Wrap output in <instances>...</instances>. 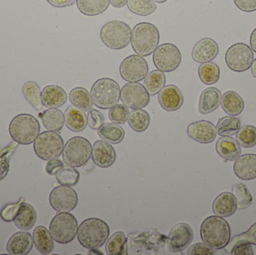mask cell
Returning <instances> with one entry per match:
<instances>
[{
  "instance_id": "6da1fadb",
  "label": "cell",
  "mask_w": 256,
  "mask_h": 255,
  "mask_svg": "<svg viewBox=\"0 0 256 255\" xmlns=\"http://www.w3.org/2000/svg\"><path fill=\"white\" fill-rule=\"evenodd\" d=\"M200 235L203 243L214 250L225 248L231 241L230 225L218 216L208 217L203 221Z\"/></svg>"
},
{
  "instance_id": "7a4b0ae2",
  "label": "cell",
  "mask_w": 256,
  "mask_h": 255,
  "mask_svg": "<svg viewBox=\"0 0 256 255\" xmlns=\"http://www.w3.org/2000/svg\"><path fill=\"white\" fill-rule=\"evenodd\" d=\"M76 235L78 241L84 248L96 250L104 245L108 241L109 226L100 219H87L78 227Z\"/></svg>"
},
{
  "instance_id": "3957f363",
  "label": "cell",
  "mask_w": 256,
  "mask_h": 255,
  "mask_svg": "<svg viewBox=\"0 0 256 255\" xmlns=\"http://www.w3.org/2000/svg\"><path fill=\"white\" fill-rule=\"evenodd\" d=\"M159 42V30L150 22H140L131 31V46L134 52L140 56L152 55L158 48Z\"/></svg>"
},
{
  "instance_id": "277c9868",
  "label": "cell",
  "mask_w": 256,
  "mask_h": 255,
  "mask_svg": "<svg viewBox=\"0 0 256 255\" xmlns=\"http://www.w3.org/2000/svg\"><path fill=\"white\" fill-rule=\"evenodd\" d=\"M38 121L30 114H20L9 124V133L14 141L20 145H27L34 142L40 133Z\"/></svg>"
},
{
  "instance_id": "5b68a950",
  "label": "cell",
  "mask_w": 256,
  "mask_h": 255,
  "mask_svg": "<svg viewBox=\"0 0 256 255\" xmlns=\"http://www.w3.org/2000/svg\"><path fill=\"white\" fill-rule=\"evenodd\" d=\"M90 94L94 106L99 109H109L120 101L121 89L114 79L102 78L93 84Z\"/></svg>"
},
{
  "instance_id": "8992f818",
  "label": "cell",
  "mask_w": 256,
  "mask_h": 255,
  "mask_svg": "<svg viewBox=\"0 0 256 255\" xmlns=\"http://www.w3.org/2000/svg\"><path fill=\"white\" fill-rule=\"evenodd\" d=\"M131 31L130 27L126 22L112 20L102 27L100 38L108 47L120 50L124 49L129 44Z\"/></svg>"
},
{
  "instance_id": "52a82bcc",
  "label": "cell",
  "mask_w": 256,
  "mask_h": 255,
  "mask_svg": "<svg viewBox=\"0 0 256 255\" xmlns=\"http://www.w3.org/2000/svg\"><path fill=\"white\" fill-rule=\"evenodd\" d=\"M92 147L86 138L75 136L68 141L63 149V161L72 167H81L91 158Z\"/></svg>"
},
{
  "instance_id": "ba28073f",
  "label": "cell",
  "mask_w": 256,
  "mask_h": 255,
  "mask_svg": "<svg viewBox=\"0 0 256 255\" xmlns=\"http://www.w3.org/2000/svg\"><path fill=\"white\" fill-rule=\"evenodd\" d=\"M78 230L76 219L69 213H58L50 224V233L52 239L60 244L72 242L76 236Z\"/></svg>"
},
{
  "instance_id": "9c48e42d",
  "label": "cell",
  "mask_w": 256,
  "mask_h": 255,
  "mask_svg": "<svg viewBox=\"0 0 256 255\" xmlns=\"http://www.w3.org/2000/svg\"><path fill=\"white\" fill-rule=\"evenodd\" d=\"M64 142L60 134L54 131H46L39 134L34 141L36 155L43 160L58 159L62 154Z\"/></svg>"
},
{
  "instance_id": "30bf717a",
  "label": "cell",
  "mask_w": 256,
  "mask_h": 255,
  "mask_svg": "<svg viewBox=\"0 0 256 255\" xmlns=\"http://www.w3.org/2000/svg\"><path fill=\"white\" fill-rule=\"evenodd\" d=\"M254 59L252 49L244 43H237L230 46L226 54V63L232 70L238 73L246 71Z\"/></svg>"
},
{
  "instance_id": "8fae6325",
  "label": "cell",
  "mask_w": 256,
  "mask_h": 255,
  "mask_svg": "<svg viewBox=\"0 0 256 255\" xmlns=\"http://www.w3.org/2000/svg\"><path fill=\"white\" fill-rule=\"evenodd\" d=\"M153 61L158 70L168 73L179 67L182 62V54L176 45L162 43L154 52Z\"/></svg>"
},
{
  "instance_id": "7c38bea8",
  "label": "cell",
  "mask_w": 256,
  "mask_h": 255,
  "mask_svg": "<svg viewBox=\"0 0 256 255\" xmlns=\"http://www.w3.org/2000/svg\"><path fill=\"white\" fill-rule=\"evenodd\" d=\"M148 73L147 61L137 55H131L124 58L120 64V74L128 82H138Z\"/></svg>"
},
{
  "instance_id": "4fadbf2b",
  "label": "cell",
  "mask_w": 256,
  "mask_h": 255,
  "mask_svg": "<svg viewBox=\"0 0 256 255\" xmlns=\"http://www.w3.org/2000/svg\"><path fill=\"white\" fill-rule=\"evenodd\" d=\"M192 228L185 223H180L173 226L167 238V247L172 253H182L186 250L194 241Z\"/></svg>"
},
{
  "instance_id": "5bb4252c",
  "label": "cell",
  "mask_w": 256,
  "mask_h": 255,
  "mask_svg": "<svg viewBox=\"0 0 256 255\" xmlns=\"http://www.w3.org/2000/svg\"><path fill=\"white\" fill-rule=\"evenodd\" d=\"M78 203L76 191L68 186L56 187L50 195V204L58 213H69L73 211Z\"/></svg>"
},
{
  "instance_id": "9a60e30c",
  "label": "cell",
  "mask_w": 256,
  "mask_h": 255,
  "mask_svg": "<svg viewBox=\"0 0 256 255\" xmlns=\"http://www.w3.org/2000/svg\"><path fill=\"white\" fill-rule=\"evenodd\" d=\"M122 102L130 109H142L150 102V95L146 88L138 82L126 84L121 90Z\"/></svg>"
},
{
  "instance_id": "2e32d148",
  "label": "cell",
  "mask_w": 256,
  "mask_h": 255,
  "mask_svg": "<svg viewBox=\"0 0 256 255\" xmlns=\"http://www.w3.org/2000/svg\"><path fill=\"white\" fill-rule=\"evenodd\" d=\"M190 138L201 144H209L216 139V129L214 124L206 120L191 123L188 127Z\"/></svg>"
},
{
  "instance_id": "e0dca14e",
  "label": "cell",
  "mask_w": 256,
  "mask_h": 255,
  "mask_svg": "<svg viewBox=\"0 0 256 255\" xmlns=\"http://www.w3.org/2000/svg\"><path fill=\"white\" fill-rule=\"evenodd\" d=\"M92 156L94 164L102 169L110 167L116 160V152L114 147L104 140L94 142Z\"/></svg>"
},
{
  "instance_id": "ac0fdd59",
  "label": "cell",
  "mask_w": 256,
  "mask_h": 255,
  "mask_svg": "<svg viewBox=\"0 0 256 255\" xmlns=\"http://www.w3.org/2000/svg\"><path fill=\"white\" fill-rule=\"evenodd\" d=\"M158 101L164 110L174 112L178 110L183 105L184 96L176 85H166L158 94Z\"/></svg>"
},
{
  "instance_id": "d6986e66",
  "label": "cell",
  "mask_w": 256,
  "mask_h": 255,
  "mask_svg": "<svg viewBox=\"0 0 256 255\" xmlns=\"http://www.w3.org/2000/svg\"><path fill=\"white\" fill-rule=\"evenodd\" d=\"M219 53V46L214 39L204 37L198 40L192 51V58L198 63L210 62Z\"/></svg>"
},
{
  "instance_id": "ffe728a7",
  "label": "cell",
  "mask_w": 256,
  "mask_h": 255,
  "mask_svg": "<svg viewBox=\"0 0 256 255\" xmlns=\"http://www.w3.org/2000/svg\"><path fill=\"white\" fill-rule=\"evenodd\" d=\"M33 244L34 241L30 233L16 232L9 238L6 250L9 255H26L32 250Z\"/></svg>"
},
{
  "instance_id": "44dd1931",
  "label": "cell",
  "mask_w": 256,
  "mask_h": 255,
  "mask_svg": "<svg viewBox=\"0 0 256 255\" xmlns=\"http://www.w3.org/2000/svg\"><path fill=\"white\" fill-rule=\"evenodd\" d=\"M236 176L244 181H251L256 178V154L240 155L234 165Z\"/></svg>"
},
{
  "instance_id": "7402d4cb",
  "label": "cell",
  "mask_w": 256,
  "mask_h": 255,
  "mask_svg": "<svg viewBox=\"0 0 256 255\" xmlns=\"http://www.w3.org/2000/svg\"><path fill=\"white\" fill-rule=\"evenodd\" d=\"M238 209L236 198L233 193H221L213 202V212L218 217L222 218L231 217Z\"/></svg>"
},
{
  "instance_id": "603a6c76",
  "label": "cell",
  "mask_w": 256,
  "mask_h": 255,
  "mask_svg": "<svg viewBox=\"0 0 256 255\" xmlns=\"http://www.w3.org/2000/svg\"><path fill=\"white\" fill-rule=\"evenodd\" d=\"M222 94L218 88L210 87L203 90L198 101V112L208 115L218 109L221 103Z\"/></svg>"
},
{
  "instance_id": "cb8c5ba5",
  "label": "cell",
  "mask_w": 256,
  "mask_h": 255,
  "mask_svg": "<svg viewBox=\"0 0 256 255\" xmlns=\"http://www.w3.org/2000/svg\"><path fill=\"white\" fill-rule=\"evenodd\" d=\"M68 96L62 87L56 85H50L42 91V103L49 109L58 108L67 101Z\"/></svg>"
},
{
  "instance_id": "d4e9b609",
  "label": "cell",
  "mask_w": 256,
  "mask_h": 255,
  "mask_svg": "<svg viewBox=\"0 0 256 255\" xmlns=\"http://www.w3.org/2000/svg\"><path fill=\"white\" fill-rule=\"evenodd\" d=\"M216 151L220 157L226 161H236L242 155V148L236 139L230 136H222L218 139Z\"/></svg>"
},
{
  "instance_id": "484cf974",
  "label": "cell",
  "mask_w": 256,
  "mask_h": 255,
  "mask_svg": "<svg viewBox=\"0 0 256 255\" xmlns=\"http://www.w3.org/2000/svg\"><path fill=\"white\" fill-rule=\"evenodd\" d=\"M64 124L68 129L80 133L86 128L88 124V117L85 112L75 106H70L67 108L64 114Z\"/></svg>"
},
{
  "instance_id": "4316f807",
  "label": "cell",
  "mask_w": 256,
  "mask_h": 255,
  "mask_svg": "<svg viewBox=\"0 0 256 255\" xmlns=\"http://www.w3.org/2000/svg\"><path fill=\"white\" fill-rule=\"evenodd\" d=\"M37 221V213L30 204L22 203L14 220V223L20 230L27 232L32 229Z\"/></svg>"
},
{
  "instance_id": "83f0119b",
  "label": "cell",
  "mask_w": 256,
  "mask_h": 255,
  "mask_svg": "<svg viewBox=\"0 0 256 255\" xmlns=\"http://www.w3.org/2000/svg\"><path fill=\"white\" fill-rule=\"evenodd\" d=\"M33 241L36 250L42 255H50L54 250V240L44 226H38L33 232Z\"/></svg>"
},
{
  "instance_id": "f1b7e54d",
  "label": "cell",
  "mask_w": 256,
  "mask_h": 255,
  "mask_svg": "<svg viewBox=\"0 0 256 255\" xmlns=\"http://www.w3.org/2000/svg\"><path fill=\"white\" fill-rule=\"evenodd\" d=\"M244 101L240 94L234 91L224 93L221 99V106L226 113L232 116L240 115L244 109Z\"/></svg>"
},
{
  "instance_id": "f546056e",
  "label": "cell",
  "mask_w": 256,
  "mask_h": 255,
  "mask_svg": "<svg viewBox=\"0 0 256 255\" xmlns=\"http://www.w3.org/2000/svg\"><path fill=\"white\" fill-rule=\"evenodd\" d=\"M98 130V134L102 140L114 145L120 143L126 135L124 129L115 123L104 124Z\"/></svg>"
},
{
  "instance_id": "4dcf8cb0",
  "label": "cell",
  "mask_w": 256,
  "mask_h": 255,
  "mask_svg": "<svg viewBox=\"0 0 256 255\" xmlns=\"http://www.w3.org/2000/svg\"><path fill=\"white\" fill-rule=\"evenodd\" d=\"M108 255H127L128 239L124 232H117L106 241L105 247Z\"/></svg>"
},
{
  "instance_id": "1f68e13d",
  "label": "cell",
  "mask_w": 256,
  "mask_h": 255,
  "mask_svg": "<svg viewBox=\"0 0 256 255\" xmlns=\"http://www.w3.org/2000/svg\"><path fill=\"white\" fill-rule=\"evenodd\" d=\"M76 5L82 14L98 16L108 8L110 0H76Z\"/></svg>"
},
{
  "instance_id": "d6a6232c",
  "label": "cell",
  "mask_w": 256,
  "mask_h": 255,
  "mask_svg": "<svg viewBox=\"0 0 256 255\" xmlns=\"http://www.w3.org/2000/svg\"><path fill=\"white\" fill-rule=\"evenodd\" d=\"M42 119L43 125L50 131L60 132L64 127V114L57 108L44 111Z\"/></svg>"
},
{
  "instance_id": "836d02e7",
  "label": "cell",
  "mask_w": 256,
  "mask_h": 255,
  "mask_svg": "<svg viewBox=\"0 0 256 255\" xmlns=\"http://www.w3.org/2000/svg\"><path fill=\"white\" fill-rule=\"evenodd\" d=\"M69 100L74 106L84 112H88L92 109L93 102L91 94L88 90L82 87L73 88L69 94Z\"/></svg>"
},
{
  "instance_id": "e575fe53",
  "label": "cell",
  "mask_w": 256,
  "mask_h": 255,
  "mask_svg": "<svg viewBox=\"0 0 256 255\" xmlns=\"http://www.w3.org/2000/svg\"><path fill=\"white\" fill-rule=\"evenodd\" d=\"M128 122L132 130L142 133L148 128L150 122V115L144 109H132L128 115Z\"/></svg>"
},
{
  "instance_id": "d590c367",
  "label": "cell",
  "mask_w": 256,
  "mask_h": 255,
  "mask_svg": "<svg viewBox=\"0 0 256 255\" xmlns=\"http://www.w3.org/2000/svg\"><path fill=\"white\" fill-rule=\"evenodd\" d=\"M166 82L165 73L158 69L148 73L144 78V87L149 95L154 96L164 88Z\"/></svg>"
},
{
  "instance_id": "8d00e7d4",
  "label": "cell",
  "mask_w": 256,
  "mask_h": 255,
  "mask_svg": "<svg viewBox=\"0 0 256 255\" xmlns=\"http://www.w3.org/2000/svg\"><path fill=\"white\" fill-rule=\"evenodd\" d=\"M198 76L200 80L207 85L216 83L220 77L219 66L214 62L203 63L198 67Z\"/></svg>"
},
{
  "instance_id": "74e56055",
  "label": "cell",
  "mask_w": 256,
  "mask_h": 255,
  "mask_svg": "<svg viewBox=\"0 0 256 255\" xmlns=\"http://www.w3.org/2000/svg\"><path fill=\"white\" fill-rule=\"evenodd\" d=\"M22 93L25 98L36 110H42L43 107L42 92L38 85L36 82L32 81L26 82L22 87Z\"/></svg>"
},
{
  "instance_id": "f35d334b",
  "label": "cell",
  "mask_w": 256,
  "mask_h": 255,
  "mask_svg": "<svg viewBox=\"0 0 256 255\" xmlns=\"http://www.w3.org/2000/svg\"><path fill=\"white\" fill-rule=\"evenodd\" d=\"M240 128V121L233 116L220 118L216 124V133L220 136H230L236 134Z\"/></svg>"
},
{
  "instance_id": "ab89813d",
  "label": "cell",
  "mask_w": 256,
  "mask_h": 255,
  "mask_svg": "<svg viewBox=\"0 0 256 255\" xmlns=\"http://www.w3.org/2000/svg\"><path fill=\"white\" fill-rule=\"evenodd\" d=\"M127 5L131 12L140 16H148L156 9L154 0H128Z\"/></svg>"
},
{
  "instance_id": "60d3db41",
  "label": "cell",
  "mask_w": 256,
  "mask_h": 255,
  "mask_svg": "<svg viewBox=\"0 0 256 255\" xmlns=\"http://www.w3.org/2000/svg\"><path fill=\"white\" fill-rule=\"evenodd\" d=\"M79 171L74 167H62L56 174V178L58 184L62 186L74 187L78 184L80 181Z\"/></svg>"
},
{
  "instance_id": "b9f144b4",
  "label": "cell",
  "mask_w": 256,
  "mask_h": 255,
  "mask_svg": "<svg viewBox=\"0 0 256 255\" xmlns=\"http://www.w3.org/2000/svg\"><path fill=\"white\" fill-rule=\"evenodd\" d=\"M236 139L240 146L250 148L256 145V127L252 125H244L236 133Z\"/></svg>"
},
{
  "instance_id": "7bdbcfd3",
  "label": "cell",
  "mask_w": 256,
  "mask_h": 255,
  "mask_svg": "<svg viewBox=\"0 0 256 255\" xmlns=\"http://www.w3.org/2000/svg\"><path fill=\"white\" fill-rule=\"evenodd\" d=\"M233 195L237 200L238 208L244 210L251 206L252 204V196L244 184H236L233 186Z\"/></svg>"
},
{
  "instance_id": "ee69618b",
  "label": "cell",
  "mask_w": 256,
  "mask_h": 255,
  "mask_svg": "<svg viewBox=\"0 0 256 255\" xmlns=\"http://www.w3.org/2000/svg\"><path fill=\"white\" fill-rule=\"evenodd\" d=\"M249 243L256 246V223H254L248 232L234 237L228 245L225 247L226 251L230 254L234 246L238 243Z\"/></svg>"
},
{
  "instance_id": "f6af8a7d",
  "label": "cell",
  "mask_w": 256,
  "mask_h": 255,
  "mask_svg": "<svg viewBox=\"0 0 256 255\" xmlns=\"http://www.w3.org/2000/svg\"><path fill=\"white\" fill-rule=\"evenodd\" d=\"M129 109L124 104H116L110 109L109 118L112 123L124 124L128 121Z\"/></svg>"
},
{
  "instance_id": "bcb514c9",
  "label": "cell",
  "mask_w": 256,
  "mask_h": 255,
  "mask_svg": "<svg viewBox=\"0 0 256 255\" xmlns=\"http://www.w3.org/2000/svg\"><path fill=\"white\" fill-rule=\"evenodd\" d=\"M16 148V145H9L0 151V181L7 175L9 169V160Z\"/></svg>"
},
{
  "instance_id": "7dc6e473",
  "label": "cell",
  "mask_w": 256,
  "mask_h": 255,
  "mask_svg": "<svg viewBox=\"0 0 256 255\" xmlns=\"http://www.w3.org/2000/svg\"><path fill=\"white\" fill-rule=\"evenodd\" d=\"M24 202V198H21L19 202L14 204V205L8 204V205H4L2 209L1 212H0L1 218L4 221L8 222V223L14 221L15 217L18 215V211H19L21 205H22Z\"/></svg>"
},
{
  "instance_id": "c3c4849f",
  "label": "cell",
  "mask_w": 256,
  "mask_h": 255,
  "mask_svg": "<svg viewBox=\"0 0 256 255\" xmlns=\"http://www.w3.org/2000/svg\"><path fill=\"white\" fill-rule=\"evenodd\" d=\"M87 117H88V124L93 130H98L104 124V117L97 109H90Z\"/></svg>"
},
{
  "instance_id": "681fc988",
  "label": "cell",
  "mask_w": 256,
  "mask_h": 255,
  "mask_svg": "<svg viewBox=\"0 0 256 255\" xmlns=\"http://www.w3.org/2000/svg\"><path fill=\"white\" fill-rule=\"evenodd\" d=\"M216 252L212 247H208L206 244H196L190 246L188 250V255H214Z\"/></svg>"
},
{
  "instance_id": "f907efd6",
  "label": "cell",
  "mask_w": 256,
  "mask_h": 255,
  "mask_svg": "<svg viewBox=\"0 0 256 255\" xmlns=\"http://www.w3.org/2000/svg\"><path fill=\"white\" fill-rule=\"evenodd\" d=\"M230 254L232 255H254L252 244L249 243H238L233 247Z\"/></svg>"
},
{
  "instance_id": "816d5d0a",
  "label": "cell",
  "mask_w": 256,
  "mask_h": 255,
  "mask_svg": "<svg viewBox=\"0 0 256 255\" xmlns=\"http://www.w3.org/2000/svg\"><path fill=\"white\" fill-rule=\"evenodd\" d=\"M234 2L243 11L252 12L256 10V0H234Z\"/></svg>"
},
{
  "instance_id": "f5cc1de1",
  "label": "cell",
  "mask_w": 256,
  "mask_h": 255,
  "mask_svg": "<svg viewBox=\"0 0 256 255\" xmlns=\"http://www.w3.org/2000/svg\"><path fill=\"white\" fill-rule=\"evenodd\" d=\"M64 167L62 162L58 159L50 160L46 166V172L49 175H56L61 168Z\"/></svg>"
},
{
  "instance_id": "db71d44e",
  "label": "cell",
  "mask_w": 256,
  "mask_h": 255,
  "mask_svg": "<svg viewBox=\"0 0 256 255\" xmlns=\"http://www.w3.org/2000/svg\"><path fill=\"white\" fill-rule=\"evenodd\" d=\"M51 5L56 7H66L73 5L76 0H46Z\"/></svg>"
},
{
  "instance_id": "11a10c76",
  "label": "cell",
  "mask_w": 256,
  "mask_h": 255,
  "mask_svg": "<svg viewBox=\"0 0 256 255\" xmlns=\"http://www.w3.org/2000/svg\"><path fill=\"white\" fill-rule=\"evenodd\" d=\"M128 0H110L111 5L116 8H121L127 4Z\"/></svg>"
},
{
  "instance_id": "9f6ffc18",
  "label": "cell",
  "mask_w": 256,
  "mask_h": 255,
  "mask_svg": "<svg viewBox=\"0 0 256 255\" xmlns=\"http://www.w3.org/2000/svg\"><path fill=\"white\" fill-rule=\"evenodd\" d=\"M250 41L251 49L256 52V28L252 31V34H251Z\"/></svg>"
},
{
  "instance_id": "6f0895ef",
  "label": "cell",
  "mask_w": 256,
  "mask_h": 255,
  "mask_svg": "<svg viewBox=\"0 0 256 255\" xmlns=\"http://www.w3.org/2000/svg\"><path fill=\"white\" fill-rule=\"evenodd\" d=\"M251 72H252V76L256 78V58L252 61V65H251Z\"/></svg>"
},
{
  "instance_id": "680465c9",
  "label": "cell",
  "mask_w": 256,
  "mask_h": 255,
  "mask_svg": "<svg viewBox=\"0 0 256 255\" xmlns=\"http://www.w3.org/2000/svg\"><path fill=\"white\" fill-rule=\"evenodd\" d=\"M154 1L155 2L164 3L165 2V1H166L167 0H154Z\"/></svg>"
}]
</instances>
